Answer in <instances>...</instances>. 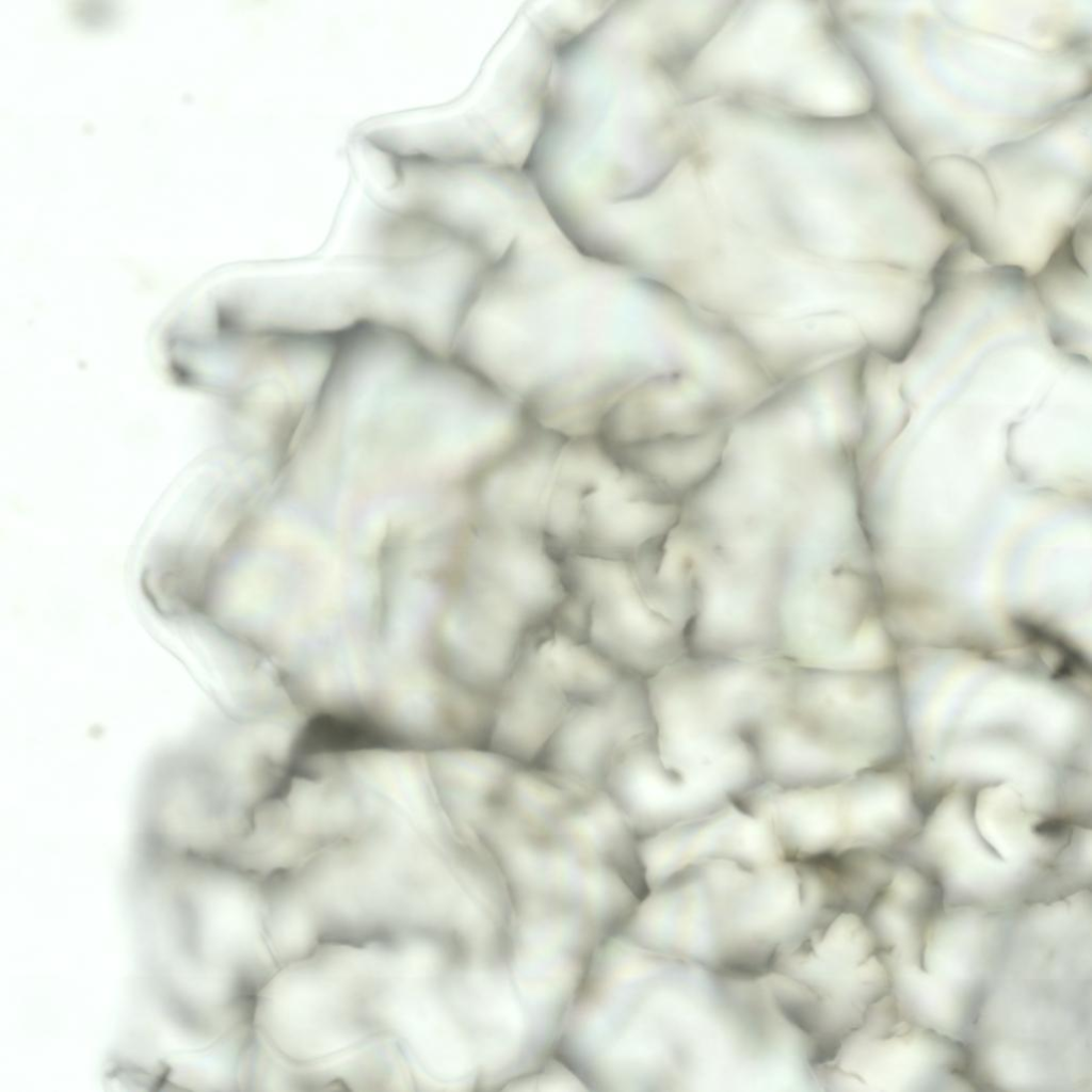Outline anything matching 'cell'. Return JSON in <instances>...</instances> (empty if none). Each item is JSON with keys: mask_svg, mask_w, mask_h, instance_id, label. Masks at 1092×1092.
I'll list each match as a JSON object with an SVG mask.
<instances>
[{"mask_svg": "<svg viewBox=\"0 0 1092 1092\" xmlns=\"http://www.w3.org/2000/svg\"><path fill=\"white\" fill-rule=\"evenodd\" d=\"M574 702L528 639L498 692L487 748L521 765H535Z\"/></svg>", "mask_w": 1092, "mask_h": 1092, "instance_id": "obj_8", "label": "cell"}, {"mask_svg": "<svg viewBox=\"0 0 1092 1092\" xmlns=\"http://www.w3.org/2000/svg\"><path fill=\"white\" fill-rule=\"evenodd\" d=\"M729 424L636 444L630 454L619 460L684 503L720 463Z\"/></svg>", "mask_w": 1092, "mask_h": 1092, "instance_id": "obj_10", "label": "cell"}, {"mask_svg": "<svg viewBox=\"0 0 1092 1092\" xmlns=\"http://www.w3.org/2000/svg\"><path fill=\"white\" fill-rule=\"evenodd\" d=\"M660 759L671 766L712 758L750 735L772 701L759 661L687 655L645 679Z\"/></svg>", "mask_w": 1092, "mask_h": 1092, "instance_id": "obj_4", "label": "cell"}, {"mask_svg": "<svg viewBox=\"0 0 1092 1092\" xmlns=\"http://www.w3.org/2000/svg\"><path fill=\"white\" fill-rule=\"evenodd\" d=\"M769 302H772V303H771V306H770V310H769V315H768V317H767V318H766V319H765V320H764L762 322H760V323H758V324L754 325L753 327L749 328V330H748L746 332H751V331H753V330H755V328H757V327H759V326H761V325L766 324L767 322H769V321H770V320L772 319V317H773V314H774V309H775V303H776V294H773V292H772V294H771V296H770V301H769ZM768 306H769V304H768ZM767 309H768V308H767ZM766 314H767V311H766ZM765 316H766V315H765ZM758 322H759V321H758ZM756 323H757V322H756ZM751 326H752V325H751Z\"/></svg>", "mask_w": 1092, "mask_h": 1092, "instance_id": "obj_11", "label": "cell"}, {"mask_svg": "<svg viewBox=\"0 0 1092 1092\" xmlns=\"http://www.w3.org/2000/svg\"><path fill=\"white\" fill-rule=\"evenodd\" d=\"M603 787L638 837L709 813L735 799L725 785L685 777L659 759L654 736L627 744L613 758Z\"/></svg>", "mask_w": 1092, "mask_h": 1092, "instance_id": "obj_7", "label": "cell"}, {"mask_svg": "<svg viewBox=\"0 0 1092 1092\" xmlns=\"http://www.w3.org/2000/svg\"><path fill=\"white\" fill-rule=\"evenodd\" d=\"M652 889L655 948L729 978L761 979L780 948L818 914L789 860H710Z\"/></svg>", "mask_w": 1092, "mask_h": 1092, "instance_id": "obj_2", "label": "cell"}, {"mask_svg": "<svg viewBox=\"0 0 1092 1092\" xmlns=\"http://www.w3.org/2000/svg\"><path fill=\"white\" fill-rule=\"evenodd\" d=\"M682 85L692 100L805 118L856 117L873 103L828 2H728L686 66Z\"/></svg>", "mask_w": 1092, "mask_h": 1092, "instance_id": "obj_1", "label": "cell"}, {"mask_svg": "<svg viewBox=\"0 0 1092 1092\" xmlns=\"http://www.w3.org/2000/svg\"><path fill=\"white\" fill-rule=\"evenodd\" d=\"M649 736L654 723L646 680L625 674L606 693L571 705L535 765L603 787L615 755Z\"/></svg>", "mask_w": 1092, "mask_h": 1092, "instance_id": "obj_5", "label": "cell"}, {"mask_svg": "<svg viewBox=\"0 0 1092 1092\" xmlns=\"http://www.w3.org/2000/svg\"><path fill=\"white\" fill-rule=\"evenodd\" d=\"M839 782L782 786L759 781L736 800L769 823L785 860H813L841 850Z\"/></svg>", "mask_w": 1092, "mask_h": 1092, "instance_id": "obj_9", "label": "cell"}, {"mask_svg": "<svg viewBox=\"0 0 1092 1092\" xmlns=\"http://www.w3.org/2000/svg\"><path fill=\"white\" fill-rule=\"evenodd\" d=\"M876 953L864 916L824 910L786 942L760 979L799 1033L808 1067L826 1060L861 1025L876 994Z\"/></svg>", "mask_w": 1092, "mask_h": 1092, "instance_id": "obj_3", "label": "cell"}, {"mask_svg": "<svg viewBox=\"0 0 1092 1092\" xmlns=\"http://www.w3.org/2000/svg\"><path fill=\"white\" fill-rule=\"evenodd\" d=\"M648 888L710 860L759 866L785 860L769 823L736 799L698 817L639 837Z\"/></svg>", "mask_w": 1092, "mask_h": 1092, "instance_id": "obj_6", "label": "cell"}]
</instances>
